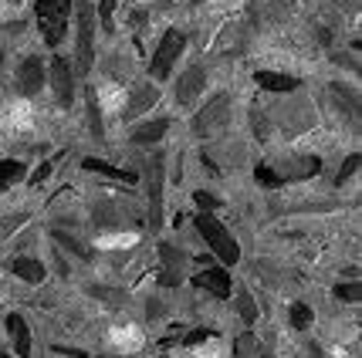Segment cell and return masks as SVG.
<instances>
[{
	"label": "cell",
	"instance_id": "6da1fadb",
	"mask_svg": "<svg viewBox=\"0 0 362 358\" xmlns=\"http://www.w3.org/2000/svg\"><path fill=\"white\" fill-rule=\"evenodd\" d=\"M193 223H197L200 237L210 244V250L217 253V261H221V264H237V261H240V247H237V240L227 234V227H223L214 213H197Z\"/></svg>",
	"mask_w": 362,
	"mask_h": 358
},
{
	"label": "cell",
	"instance_id": "7a4b0ae2",
	"mask_svg": "<svg viewBox=\"0 0 362 358\" xmlns=\"http://www.w3.org/2000/svg\"><path fill=\"white\" fill-rule=\"evenodd\" d=\"M71 7L75 0H37L34 4V14H37V24H41V34L51 47L62 44L64 31H68V17H71Z\"/></svg>",
	"mask_w": 362,
	"mask_h": 358
},
{
	"label": "cell",
	"instance_id": "3957f363",
	"mask_svg": "<svg viewBox=\"0 0 362 358\" xmlns=\"http://www.w3.org/2000/svg\"><path fill=\"white\" fill-rule=\"evenodd\" d=\"M227 125H230V98H227V95H214L204 109L197 112L193 132H197L200 139H217Z\"/></svg>",
	"mask_w": 362,
	"mask_h": 358
},
{
	"label": "cell",
	"instance_id": "277c9868",
	"mask_svg": "<svg viewBox=\"0 0 362 358\" xmlns=\"http://www.w3.org/2000/svg\"><path fill=\"white\" fill-rule=\"evenodd\" d=\"M183 47H187V34L170 28V31L163 34V41L156 44V54H153V64H149V75L156 81H166L173 75V64L176 58L183 54Z\"/></svg>",
	"mask_w": 362,
	"mask_h": 358
},
{
	"label": "cell",
	"instance_id": "5b68a950",
	"mask_svg": "<svg viewBox=\"0 0 362 358\" xmlns=\"http://www.w3.org/2000/svg\"><path fill=\"white\" fill-rule=\"evenodd\" d=\"M75 31H78V71L85 75L95 61V11L92 4H75Z\"/></svg>",
	"mask_w": 362,
	"mask_h": 358
},
{
	"label": "cell",
	"instance_id": "8992f818",
	"mask_svg": "<svg viewBox=\"0 0 362 358\" xmlns=\"http://www.w3.org/2000/svg\"><path fill=\"white\" fill-rule=\"evenodd\" d=\"M146 172H149V203H153L149 206V220L159 227L163 223V176H166V159L156 153V156L149 159Z\"/></svg>",
	"mask_w": 362,
	"mask_h": 358
},
{
	"label": "cell",
	"instance_id": "52a82bcc",
	"mask_svg": "<svg viewBox=\"0 0 362 358\" xmlns=\"http://www.w3.org/2000/svg\"><path fill=\"white\" fill-rule=\"evenodd\" d=\"M47 78H51V85H54L58 102L68 109V105L75 102V71H71V64L64 61V58H54V61H51V71H47Z\"/></svg>",
	"mask_w": 362,
	"mask_h": 358
},
{
	"label": "cell",
	"instance_id": "ba28073f",
	"mask_svg": "<svg viewBox=\"0 0 362 358\" xmlns=\"http://www.w3.org/2000/svg\"><path fill=\"white\" fill-rule=\"evenodd\" d=\"M204 88H206L204 68H200V64H189L187 71H183V78L176 81V102L187 109V105H193V102L204 95Z\"/></svg>",
	"mask_w": 362,
	"mask_h": 358
},
{
	"label": "cell",
	"instance_id": "9c48e42d",
	"mask_svg": "<svg viewBox=\"0 0 362 358\" xmlns=\"http://www.w3.org/2000/svg\"><path fill=\"white\" fill-rule=\"evenodd\" d=\"M45 81H47V71L37 58H28V61L21 64V71H17V88H21V95H28V98L37 95L45 88Z\"/></svg>",
	"mask_w": 362,
	"mask_h": 358
},
{
	"label": "cell",
	"instance_id": "30bf717a",
	"mask_svg": "<svg viewBox=\"0 0 362 358\" xmlns=\"http://www.w3.org/2000/svg\"><path fill=\"white\" fill-rule=\"evenodd\" d=\"M193 284H197V287H204V291H210L214 297H230V287H234L223 267H210V264H206L204 274H197V278H193Z\"/></svg>",
	"mask_w": 362,
	"mask_h": 358
},
{
	"label": "cell",
	"instance_id": "8fae6325",
	"mask_svg": "<svg viewBox=\"0 0 362 358\" xmlns=\"http://www.w3.org/2000/svg\"><path fill=\"white\" fill-rule=\"evenodd\" d=\"M159 257H163L159 284H180V278H183V264H187L183 250H176L173 244H163V247H159Z\"/></svg>",
	"mask_w": 362,
	"mask_h": 358
},
{
	"label": "cell",
	"instance_id": "7c38bea8",
	"mask_svg": "<svg viewBox=\"0 0 362 358\" xmlns=\"http://www.w3.org/2000/svg\"><path fill=\"white\" fill-rule=\"evenodd\" d=\"M254 81L261 85V88H268V92L274 95H291V92H298V78H291V75H281V71H257L254 75Z\"/></svg>",
	"mask_w": 362,
	"mask_h": 358
},
{
	"label": "cell",
	"instance_id": "4fadbf2b",
	"mask_svg": "<svg viewBox=\"0 0 362 358\" xmlns=\"http://www.w3.org/2000/svg\"><path fill=\"white\" fill-rule=\"evenodd\" d=\"M7 331L14 338V352L17 358H31V328L21 314H7Z\"/></svg>",
	"mask_w": 362,
	"mask_h": 358
},
{
	"label": "cell",
	"instance_id": "5bb4252c",
	"mask_svg": "<svg viewBox=\"0 0 362 358\" xmlns=\"http://www.w3.org/2000/svg\"><path fill=\"white\" fill-rule=\"evenodd\" d=\"M159 102V92L153 88V85H139L136 92H132V102L126 105V119H139L146 109H153Z\"/></svg>",
	"mask_w": 362,
	"mask_h": 358
},
{
	"label": "cell",
	"instance_id": "9a60e30c",
	"mask_svg": "<svg viewBox=\"0 0 362 358\" xmlns=\"http://www.w3.org/2000/svg\"><path fill=\"white\" fill-rule=\"evenodd\" d=\"M166 129H170V119H149V122H142L136 132H132V142H139V145H153L166 136Z\"/></svg>",
	"mask_w": 362,
	"mask_h": 358
},
{
	"label": "cell",
	"instance_id": "2e32d148",
	"mask_svg": "<svg viewBox=\"0 0 362 358\" xmlns=\"http://www.w3.org/2000/svg\"><path fill=\"white\" fill-rule=\"evenodd\" d=\"M85 169H88V172H98V176H109L112 183H126V186H132V183H136V176H132V172L115 169V166L102 162V159H85Z\"/></svg>",
	"mask_w": 362,
	"mask_h": 358
},
{
	"label": "cell",
	"instance_id": "e0dca14e",
	"mask_svg": "<svg viewBox=\"0 0 362 358\" xmlns=\"http://www.w3.org/2000/svg\"><path fill=\"white\" fill-rule=\"evenodd\" d=\"M14 274L21 280L41 284V280H45V264H41V261H34V257H17V261H14Z\"/></svg>",
	"mask_w": 362,
	"mask_h": 358
},
{
	"label": "cell",
	"instance_id": "ac0fdd59",
	"mask_svg": "<svg viewBox=\"0 0 362 358\" xmlns=\"http://www.w3.org/2000/svg\"><path fill=\"white\" fill-rule=\"evenodd\" d=\"M85 109H88V125H92V136H95V139H102L105 125H102V109H98V95H95V88H85Z\"/></svg>",
	"mask_w": 362,
	"mask_h": 358
},
{
	"label": "cell",
	"instance_id": "d6986e66",
	"mask_svg": "<svg viewBox=\"0 0 362 358\" xmlns=\"http://www.w3.org/2000/svg\"><path fill=\"white\" fill-rule=\"evenodd\" d=\"M21 176H24V162H17V159H0V193L7 186H14Z\"/></svg>",
	"mask_w": 362,
	"mask_h": 358
},
{
	"label": "cell",
	"instance_id": "ffe728a7",
	"mask_svg": "<svg viewBox=\"0 0 362 358\" xmlns=\"http://www.w3.org/2000/svg\"><path fill=\"white\" fill-rule=\"evenodd\" d=\"M112 345L122 352H136L139 348V331L136 328H112Z\"/></svg>",
	"mask_w": 362,
	"mask_h": 358
},
{
	"label": "cell",
	"instance_id": "44dd1931",
	"mask_svg": "<svg viewBox=\"0 0 362 358\" xmlns=\"http://www.w3.org/2000/svg\"><path fill=\"white\" fill-rule=\"evenodd\" d=\"M237 311H240V318H244L247 325L257 321V304H254V297L247 287H237Z\"/></svg>",
	"mask_w": 362,
	"mask_h": 358
},
{
	"label": "cell",
	"instance_id": "7402d4cb",
	"mask_svg": "<svg viewBox=\"0 0 362 358\" xmlns=\"http://www.w3.org/2000/svg\"><path fill=\"white\" fill-rule=\"evenodd\" d=\"M234 358H261V345H257V338H254L251 331L240 335L234 342Z\"/></svg>",
	"mask_w": 362,
	"mask_h": 358
},
{
	"label": "cell",
	"instance_id": "603a6c76",
	"mask_svg": "<svg viewBox=\"0 0 362 358\" xmlns=\"http://www.w3.org/2000/svg\"><path fill=\"white\" fill-rule=\"evenodd\" d=\"M54 240H58L62 247H68V250H71V253H78L81 261H88V257H92V247H88V244H81L78 237L64 234V230H54Z\"/></svg>",
	"mask_w": 362,
	"mask_h": 358
},
{
	"label": "cell",
	"instance_id": "cb8c5ba5",
	"mask_svg": "<svg viewBox=\"0 0 362 358\" xmlns=\"http://www.w3.org/2000/svg\"><path fill=\"white\" fill-rule=\"evenodd\" d=\"M288 321H291V325L295 328H301V331H305V328H312V308H308V304H291V308H288Z\"/></svg>",
	"mask_w": 362,
	"mask_h": 358
},
{
	"label": "cell",
	"instance_id": "d4e9b609",
	"mask_svg": "<svg viewBox=\"0 0 362 358\" xmlns=\"http://www.w3.org/2000/svg\"><path fill=\"white\" fill-rule=\"evenodd\" d=\"M254 176H257V183H261V186H268V189L284 186L281 176H278V169H274V166H257V172H254Z\"/></svg>",
	"mask_w": 362,
	"mask_h": 358
},
{
	"label": "cell",
	"instance_id": "484cf974",
	"mask_svg": "<svg viewBox=\"0 0 362 358\" xmlns=\"http://www.w3.org/2000/svg\"><path fill=\"white\" fill-rule=\"evenodd\" d=\"M115 4L119 0H98V17H102V28L112 31V24H115Z\"/></svg>",
	"mask_w": 362,
	"mask_h": 358
},
{
	"label": "cell",
	"instance_id": "4316f807",
	"mask_svg": "<svg viewBox=\"0 0 362 358\" xmlns=\"http://www.w3.org/2000/svg\"><path fill=\"white\" fill-rule=\"evenodd\" d=\"M335 297H342V301H359L362 287L356 284V280H352V284H339V287H335Z\"/></svg>",
	"mask_w": 362,
	"mask_h": 358
},
{
	"label": "cell",
	"instance_id": "83f0119b",
	"mask_svg": "<svg viewBox=\"0 0 362 358\" xmlns=\"http://www.w3.org/2000/svg\"><path fill=\"white\" fill-rule=\"evenodd\" d=\"M359 172V156H349V162L339 169V183H346V179H352Z\"/></svg>",
	"mask_w": 362,
	"mask_h": 358
},
{
	"label": "cell",
	"instance_id": "f1b7e54d",
	"mask_svg": "<svg viewBox=\"0 0 362 358\" xmlns=\"http://www.w3.org/2000/svg\"><path fill=\"white\" fill-rule=\"evenodd\" d=\"M210 338H214V331H210V328H200V331L187 335V338H183V345H200V342H210Z\"/></svg>",
	"mask_w": 362,
	"mask_h": 358
},
{
	"label": "cell",
	"instance_id": "f546056e",
	"mask_svg": "<svg viewBox=\"0 0 362 358\" xmlns=\"http://www.w3.org/2000/svg\"><path fill=\"white\" fill-rule=\"evenodd\" d=\"M92 294L102 297V301H112V304H119V301H122V294H119V291H109V287H92Z\"/></svg>",
	"mask_w": 362,
	"mask_h": 358
},
{
	"label": "cell",
	"instance_id": "4dcf8cb0",
	"mask_svg": "<svg viewBox=\"0 0 362 358\" xmlns=\"http://www.w3.org/2000/svg\"><path fill=\"white\" fill-rule=\"evenodd\" d=\"M288 7H291V0H264V11H268V14H281Z\"/></svg>",
	"mask_w": 362,
	"mask_h": 358
},
{
	"label": "cell",
	"instance_id": "1f68e13d",
	"mask_svg": "<svg viewBox=\"0 0 362 358\" xmlns=\"http://www.w3.org/2000/svg\"><path fill=\"white\" fill-rule=\"evenodd\" d=\"M193 200H197V203H200V206H204V213H210V210L217 206V200H214V196H206V193H197Z\"/></svg>",
	"mask_w": 362,
	"mask_h": 358
},
{
	"label": "cell",
	"instance_id": "d6a6232c",
	"mask_svg": "<svg viewBox=\"0 0 362 358\" xmlns=\"http://www.w3.org/2000/svg\"><path fill=\"white\" fill-rule=\"evenodd\" d=\"M193 4H204V0H193Z\"/></svg>",
	"mask_w": 362,
	"mask_h": 358
}]
</instances>
